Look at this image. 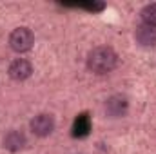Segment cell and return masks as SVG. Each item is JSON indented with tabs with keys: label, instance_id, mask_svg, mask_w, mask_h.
<instances>
[{
	"label": "cell",
	"instance_id": "6da1fadb",
	"mask_svg": "<svg viewBox=\"0 0 156 154\" xmlns=\"http://www.w3.org/2000/svg\"><path fill=\"white\" fill-rule=\"evenodd\" d=\"M118 56L116 53L107 47V45H100L94 47L89 54H87V67L89 71L96 73V75H107L116 67Z\"/></svg>",
	"mask_w": 156,
	"mask_h": 154
},
{
	"label": "cell",
	"instance_id": "7a4b0ae2",
	"mask_svg": "<svg viewBox=\"0 0 156 154\" xmlns=\"http://www.w3.org/2000/svg\"><path fill=\"white\" fill-rule=\"evenodd\" d=\"M35 44V37L31 33V29L27 27H16L11 35H9V45L13 51L16 53H26L33 47Z\"/></svg>",
	"mask_w": 156,
	"mask_h": 154
},
{
	"label": "cell",
	"instance_id": "3957f363",
	"mask_svg": "<svg viewBox=\"0 0 156 154\" xmlns=\"http://www.w3.org/2000/svg\"><path fill=\"white\" fill-rule=\"evenodd\" d=\"M29 127H31V131H33L37 136L44 138V136H49V134L55 131V120H53L51 114H38L31 120Z\"/></svg>",
	"mask_w": 156,
	"mask_h": 154
},
{
	"label": "cell",
	"instance_id": "277c9868",
	"mask_svg": "<svg viewBox=\"0 0 156 154\" xmlns=\"http://www.w3.org/2000/svg\"><path fill=\"white\" fill-rule=\"evenodd\" d=\"M134 38L144 47H154L156 45V26L140 24L134 31Z\"/></svg>",
	"mask_w": 156,
	"mask_h": 154
},
{
	"label": "cell",
	"instance_id": "5b68a950",
	"mask_svg": "<svg viewBox=\"0 0 156 154\" xmlns=\"http://www.w3.org/2000/svg\"><path fill=\"white\" fill-rule=\"evenodd\" d=\"M129 109V102L125 96H120V94H115L111 96L107 102H105V113L111 116V118H120L127 113Z\"/></svg>",
	"mask_w": 156,
	"mask_h": 154
},
{
	"label": "cell",
	"instance_id": "8992f818",
	"mask_svg": "<svg viewBox=\"0 0 156 154\" xmlns=\"http://www.w3.org/2000/svg\"><path fill=\"white\" fill-rule=\"evenodd\" d=\"M31 73H33V67H31V64H29L27 60H24V58H18V60H15V62L9 65V76L13 78V80H16V82H22V80L29 78Z\"/></svg>",
	"mask_w": 156,
	"mask_h": 154
},
{
	"label": "cell",
	"instance_id": "52a82bcc",
	"mask_svg": "<svg viewBox=\"0 0 156 154\" xmlns=\"http://www.w3.org/2000/svg\"><path fill=\"white\" fill-rule=\"evenodd\" d=\"M4 147H5L7 151L16 152V151H20V149L26 147V136H24L20 131H9V132L4 136Z\"/></svg>",
	"mask_w": 156,
	"mask_h": 154
},
{
	"label": "cell",
	"instance_id": "ba28073f",
	"mask_svg": "<svg viewBox=\"0 0 156 154\" xmlns=\"http://www.w3.org/2000/svg\"><path fill=\"white\" fill-rule=\"evenodd\" d=\"M89 131H91V121H89V116L85 114H80L75 120V123H73V136L75 138H83V136H87L89 134Z\"/></svg>",
	"mask_w": 156,
	"mask_h": 154
},
{
	"label": "cell",
	"instance_id": "9c48e42d",
	"mask_svg": "<svg viewBox=\"0 0 156 154\" xmlns=\"http://www.w3.org/2000/svg\"><path fill=\"white\" fill-rule=\"evenodd\" d=\"M144 24H149V26H156V4H149L142 9L140 13Z\"/></svg>",
	"mask_w": 156,
	"mask_h": 154
},
{
	"label": "cell",
	"instance_id": "30bf717a",
	"mask_svg": "<svg viewBox=\"0 0 156 154\" xmlns=\"http://www.w3.org/2000/svg\"><path fill=\"white\" fill-rule=\"evenodd\" d=\"M75 7H82V9H87V11H102L105 7L104 2H83V4H75Z\"/></svg>",
	"mask_w": 156,
	"mask_h": 154
}]
</instances>
